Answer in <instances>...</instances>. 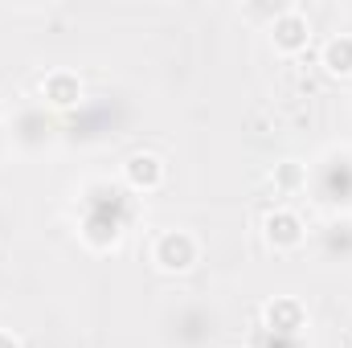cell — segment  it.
I'll return each instance as SVG.
<instances>
[{
  "mask_svg": "<svg viewBox=\"0 0 352 348\" xmlns=\"http://www.w3.org/2000/svg\"><path fill=\"white\" fill-rule=\"evenodd\" d=\"M197 254H201V246H197V238L184 234V230H168V234H160L156 246H152V262H156L160 270H168V274L188 270V266L197 262Z\"/></svg>",
  "mask_w": 352,
  "mask_h": 348,
  "instance_id": "1",
  "label": "cell"
},
{
  "mask_svg": "<svg viewBox=\"0 0 352 348\" xmlns=\"http://www.w3.org/2000/svg\"><path fill=\"white\" fill-rule=\"evenodd\" d=\"M270 37H274V50L278 54H303L307 41H311V25H307V17L299 8H287V12L274 17Z\"/></svg>",
  "mask_w": 352,
  "mask_h": 348,
  "instance_id": "2",
  "label": "cell"
},
{
  "mask_svg": "<svg viewBox=\"0 0 352 348\" xmlns=\"http://www.w3.org/2000/svg\"><path fill=\"white\" fill-rule=\"evenodd\" d=\"M123 180H127L135 193H152V188L164 184V160L152 156V152H135V156H127V164H123Z\"/></svg>",
  "mask_w": 352,
  "mask_h": 348,
  "instance_id": "3",
  "label": "cell"
},
{
  "mask_svg": "<svg viewBox=\"0 0 352 348\" xmlns=\"http://www.w3.org/2000/svg\"><path fill=\"white\" fill-rule=\"evenodd\" d=\"M263 230H266V242H270L274 250H295V246L303 242V221H299V213H291V209L266 213Z\"/></svg>",
  "mask_w": 352,
  "mask_h": 348,
  "instance_id": "4",
  "label": "cell"
},
{
  "mask_svg": "<svg viewBox=\"0 0 352 348\" xmlns=\"http://www.w3.org/2000/svg\"><path fill=\"white\" fill-rule=\"evenodd\" d=\"M263 320H266L270 332H278V336H295V332H303L307 312H303L299 299H270V303L263 307Z\"/></svg>",
  "mask_w": 352,
  "mask_h": 348,
  "instance_id": "5",
  "label": "cell"
},
{
  "mask_svg": "<svg viewBox=\"0 0 352 348\" xmlns=\"http://www.w3.org/2000/svg\"><path fill=\"white\" fill-rule=\"evenodd\" d=\"M41 94H45V102L50 107H74L78 98H82V83H78V74H70V70H54L45 83H41Z\"/></svg>",
  "mask_w": 352,
  "mask_h": 348,
  "instance_id": "6",
  "label": "cell"
},
{
  "mask_svg": "<svg viewBox=\"0 0 352 348\" xmlns=\"http://www.w3.org/2000/svg\"><path fill=\"white\" fill-rule=\"evenodd\" d=\"M324 70L332 78H349L352 74V33H336L328 45H324Z\"/></svg>",
  "mask_w": 352,
  "mask_h": 348,
  "instance_id": "7",
  "label": "cell"
},
{
  "mask_svg": "<svg viewBox=\"0 0 352 348\" xmlns=\"http://www.w3.org/2000/svg\"><path fill=\"white\" fill-rule=\"evenodd\" d=\"M270 180H274L278 193H299V188L307 184V168H303L299 160H283V164H274Z\"/></svg>",
  "mask_w": 352,
  "mask_h": 348,
  "instance_id": "8",
  "label": "cell"
},
{
  "mask_svg": "<svg viewBox=\"0 0 352 348\" xmlns=\"http://www.w3.org/2000/svg\"><path fill=\"white\" fill-rule=\"evenodd\" d=\"M0 348H21V340H16V336H8V332H0Z\"/></svg>",
  "mask_w": 352,
  "mask_h": 348,
  "instance_id": "9",
  "label": "cell"
}]
</instances>
